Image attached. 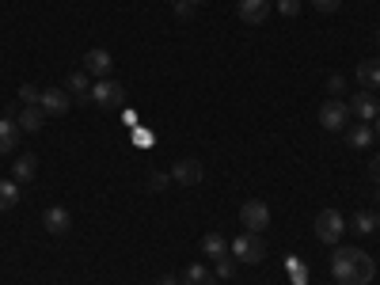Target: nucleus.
<instances>
[{
  "label": "nucleus",
  "instance_id": "obj_1",
  "mask_svg": "<svg viewBox=\"0 0 380 285\" xmlns=\"http://www.w3.org/2000/svg\"><path fill=\"white\" fill-rule=\"evenodd\" d=\"M331 274L339 285H369L376 278V262L361 247H339L331 255Z\"/></svg>",
  "mask_w": 380,
  "mask_h": 285
},
{
  "label": "nucleus",
  "instance_id": "obj_2",
  "mask_svg": "<svg viewBox=\"0 0 380 285\" xmlns=\"http://www.w3.org/2000/svg\"><path fill=\"white\" fill-rule=\"evenodd\" d=\"M232 255H236V262H243V267H259V262L266 259V244L259 232H243L232 240Z\"/></svg>",
  "mask_w": 380,
  "mask_h": 285
},
{
  "label": "nucleus",
  "instance_id": "obj_3",
  "mask_svg": "<svg viewBox=\"0 0 380 285\" xmlns=\"http://www.w3.org/2000/svg\"><path fill=\"white\" fill-rule=\"evenodd\" d=\"M312 228H316V236H320V244H339L342 232H346V217L339 210H320L316 213V221H312Z\"/></svg>",
  "mask_w": 380,
  "mask_h": 285
},
{
  "label": "nucleus",
  "instance_id": "obj_4",
  "mask_svg": "<svg viewBox=\"0 0 380 285\" xmlns=\"http://www.w3.org/2000/svg\"><path fill=\"white\" fill-rule=\"evenodd\" d=\"M92 103L107 107V111H115V107L126 103V87H122L118 80H110V76H103V80L92 84Z\"/></svg>",
  "mask_w": 380,
  "mask_h": 285
},
{
  "label": "nucleus",
  "instance_id": "obj_5",
  "mask_svg": "<svg viewBox=\"0 0 380 285\" xmlns=\"http://www.w3.org/2000/svg\"><path fill=\"white\" fill-rule=\"evenodd\" d=\"M240 221L248 232H266V228H270V210H266V202L251 198V202L240 205Z\"/></svg>",
  "mask_w": 380,
  "mask_h": 285
},
{
  "label": "nucleus",
  "instance_id": "obj_6",
  "mask_svg": "<svg viewBox=\"0 0 380 285\" xmlns=\"http://www.w3.org/2000/svg\"><path fill=\"white\" fill-rule=\"evenodd\" d=\"M346 122H350V103L346 100H327L320 107V126L323 129H342Z\"/></svg>",
  "mask_w": 380,
  "mask_h": 285
},
{
  "label": "nucleus",
  "instance_id": "obj_7",
  "mask_svg": "<svg viewBox=\"0 0 380 285\" xmlns=\"http://www.w3.org/2000/svg\"><path fill=\"white\" fill-rule=\"evenodd\" d=\"M171 179L175 183H183V186H198L206 179V168H202V160H194V156H183V160H175V168H171Z\"/></svg>",
  "mask_w": 380,
  "mask_h": 285
},
{
  "label": "nucleus",
  "instance_id": "obj_8",
  "mask_svg": "<svg viewBox=\"0 0 380 285\" xmlns=\"http://www.w3.org/2000/svg\"><path fill=\"white\" fill-rule=\"evenodd\" d=\"M350 114H354V118H361L365 126H369V122H376V118H380V100H376L373 92H357L354 100H350Z\"/></svg>",
  "mask_w": 380,
  "mask_h": 285
},
{
  "label": "nucleus",
  "instance_id": "obj_9",
  "mask_svg": "<svg viewBox=\"0 0 380 285\" xmlns=\"http://www.w3.org/2000/svg\"><path fill=\"white\" fill-rule=\"evenodd\" d=\"M42 225H46V232H50V236H69L73 213L65 210V205H50V210L42 213Z\"/></svg>",
  "mask_w": 380,
  "mask_h": 285
},
{
  "label": "nucleus",
  "instance_id": "obj_10",
  "mask_svg": "<svg viewBox=\"0 0 380 285\" xmlns=\"http://www.w3.org/2000/svg\"><path fill=\"white\" fill-rule=\"evenodd\" d=\"M270 0H240L236 4V12H240V19L243 23H251V27H259V23H266V16H270Z\"/></svg>",
  "mask_w": 380,
  "mask_h": 285
},
{
  "label": "nucleus",
  "instance_id": "obj_11",
  "mask_svg": "<svg viewBox=\"0 0 380 285\" xmlns=\"http://www.w3.org/2000/svg\"><path fill=\"white\" fill-rule=\"evenodd\" d=\"M38 107L46 114H69V92H65V87H46V92H42V100H38Z\"/></svg>",
  "mask_w": 380,
  "mask_h": 285
},
{
  "label": "nucleus",
  "instance_id": "obj_12",
  "mask_svg": "<svg viewBox=\"0 0 380 285\" xmlns=\"http://www.w3.org/2000/svg\"><path fill=\"white\" fill-rule=\"evenodd\" d=\"M110 65H115V61H110L107 50H88L84 53V72L95 76V80H103V76L110 72Z\"/></svg>",
  "mask_w": 380,
  "mask_h": 285
},
{
  "label": "nucleus",
  "instance_id": "obj_13",
  "mask_svg": "<svg viewBox=\"0 0 380 285\" xmlns=\"http://www.w3.org/2000/svg\"><path fill=\"white\" fill-rule=\"evenodd\" d=\"M16 145H19V122L16 118H0V156L16 152Z\"/></svg>",
  "mask_w": 380,
  "mask_h": 285
},
{
  "label": "nucleus",
  "instance_id": "obj_14",
  "mask_svg": "<svg viewBox=\"0 0 380 285\" xmlns=\"http://www.w3.org/2000/svg\"><path fill=\"white\" fill-rule=\"evenodd\" d=\"M183 281H186V285H217L221 278H217L209 267H202V262H190V267L183 270Z\"/></svg>",
  "mask_w": 380,
  "mask_h": 285
},
{
  "label": "nucleus",
  "instance_id": "obj_15",
  "mask_svg": "<svg viewBox=\"0 0 380 285\" xmlns=\"http://www.w3.org/2000/svg\"><path fill=\"white\" fill-rule=\"evenodd\" d=\"M35 175H38V156H31V152H27V156H19V160L12 163V179H16L19 186L31 183Z\"/></svg>",
  "mask_w": 380,
  "mask_h": 285
},
{
  "label": "nucleus",
  "instance_id": "obj_16",
  "mask_svg": "<svg viewBox=\"0 0 380 285\" xmlns=\"http://www.w3.org/2000/svg\"><path fill=\"white\" fill-rule=\"evenodd\" d=\"M16 122H19V129H27V134H38L42 122H46V111H42V107H23V111L16 114Z\"/></svg>",
  "mask_w": 380,
  "mask_h": 285
},
{
  "label": "nucleus",
  "instance_id": "obj_17",
  "mask_svg": "<svg viewBox=\"0 0 380 285\" xmlns=\"http://www.w3.org/2000/svg\"><path fill=\"white\" fill-rule=\"evenodd\" d=\"M357 84H365V92H376L380 87V61H361L357 65Z\"/></svg>",
  "mask_w": 380,
  "mask_h": 285
},
{
  "label": "nucleus",
  "instance_id": "obj_18",
  "mask_svg": "<svg viewBox=\"0 0 380 285\" xmlns=\"http://www.w3.org/2000/svg\"><path fill=\"white\" fill-rule=\"evenodd\" d=\"M69 95H76V103H92V76L73 72L69 76Z\"/></svg>",
  "mask_w": 380,
  "mask_h": 285
},
{
  "label": "nucleus",
  "instance_id": "obj_19",
  "mask_svg": "<svg viewBox=\"0 0 380 285\" xmlns=\"http://www.w3.org/2000/svg\"><path fill=\"white\" fill-rule=\"evenodd\" d=\"M19 205V183L16 179H0V213Z\"/></svg>",
  "mask_w": 380,
  "mask_h": 285
},
{
  "label": "nucleus",
  "instance_id": "obj_20",
  "mask_svg": "<svg viewBox=\"0 0 380 285\" xmlns=\"http://www.w3.org/2000/svg\"><path fill=\"white\" fill-rule=\"evenodd\" d=\"M202 251H206V255L217 262V259H225V255H228V244H225V240H221L217 232H209V236L202 240Z\"/></svg>",
  "mask_w": 380,
  "mask_h": 285
},
{
  "label": "nucleus",
  "instance_id": "obj_21",
  "mask_svg": "<svg viewBox=\"0 0 380 285\" xmlns=\"http://www.w3.org/2000/svg\"><path fill=\"white\" fill-rule=\"evenodd\" d=\"M346 141H350V149H365V145H373V126H354L350 134H346Z\"/></svg>",
  "mask_w": 380,
  "mask_h": 285
},
{
  "label": "nucleus",
  "instance_id": "obj_22",
  "mask_svg": "<svg viewBox=\"0 0 380 285\" xmlns=\"http://www.w3.org/2000/svg\"><path fill=\"white\" fill-rule=\"evenodd\" d=\"M236 267H240V262L232 259V255H225V259L213 262V274H217V278H232V274H236Z\"/></svg>",
  "mask_w": 380,
  "mask_h": 285
},
{
  "label": "nucleus",
  "instance_id": "obj_23",
  "mask_svg": "<svg viewBox=\"0 0 380 285\" xmlns=\"http://www.w3.org/2000/svg\"><path fill=\"white\" fill-rule=\"evenodd\" d=\"M354 228H357V232H365V236H369V232H373V228H376V217H373V213H365V210H361V213H354Z\"/></svg>",
  "mask_w": 380,
  "mask_h": 285
},
{
  "label": "nucleus",
  "instance_id": "obj_24",
  "mask_svg": "<svg viewBox=\"0 0 380 285\" xmlns=\"http://www.w3.org/2000/svg\"><path fill=\"white\" fill-rule=\"evenodd\" d=\"M19 100H23L27 107H38V100H42V92H38V87H35V84H23V87H19Z\"/></svg>",
  "mask_w": 380,
  "mask_h": 285
},
{
  "label": "nucleus",
  "instance_id": "obj_25",
  "mask_svg": "<svg viewBox=\"0 0 380 285\" xmlns=\"http://www.w3.org/2000/svg\"><path fill=\"white\" fill-rule=\"evenodd\" d=\"M327 92H331V100H342V92H346V80H342L339 72H334V76H327Z\"/></svg>",
  "mask_w": 380,
  "mask_h": 285
},
{
  "label": "nucleus",
  "instance_id": "obj_26",
  "mask_svg": "<svg viewBox=\"0 0 380 285\" xmlns=\"http://www.w3.org/2000/svg\"><path fill=\"white\" fill-rule=\"evenodd\" d=\"M278 12H282V16H289V19H293V16H300V0H278Z\"/></svg>",
  "mask_w": 380,
  "mask_h": 285
},
{
  "label": "nucleus",
  "instance_id": "obj_27",
  "mask_svg": "<svg viewBox=\"0 0 380 285\" xmlns=\"http://www.w3.org/2000/svg\"><path fill=\"white\" fill-rule=\"evenodd\" d=\"M167 183H171V171H152V179H149L152 190H164Z\"/></svg>",
  "mask_w": 380,
  "mask_h": 285
},
{
  "label": "nucleus",
  "instance_id": "obj_28",
  "mask_svg": "<svg viewBox=\"0 0 380 285\" xmlns=\"http://www.w3.org/2000/svg\"><path fill=\"white\" fill-rule=\"evenodd\" d=\"M175 16H179V19H190V16H194V4H190V0H179V4H175Z\"/></svg>",
  "mask_w": 380,
  "mask_h": 285
},
{
  "label": "nucleus",
  "instance_id": "obj_29",
  "mask_svg": "<svg viewBox=\"0 0 380 285\" xmlns=\"http://www.w3.org/2000/svg\"><path fill=\"white\" fill-rule=\"evenodd\" d=\"M339 4H342V0H312V8H316V12H334Z\"/></svg>",
  "mask_w": 380,
  "mask_h": 285
},
{
  "label": "nucleus",
  "instance_id": "obj_30",
  "mask_svg": "<svg viewBox=\"0 0 380 285\" xmlns=\"http://www.w3.org/2000/svg\"><path fill=\"white\" fill-rule=\"evenodd\" d=\"M369 175H373V179L380 183V152H376V156H373V160H369Z\"/></svg>",
  "mask_w": 380,
  "mask_h": 285
},
{
  "label": "nucleus",
  "instance_id": "obj_31",
  "mask_svg": "<svg viewBox=\"0 0 380 285\" xmlns=\"http://www.w3.org/2000/svg\"><path fill=\"white\" fill-rule=\"evenodd\" d=\"M160 285H175V278H171V274H164V278H160Z\"/></svg>",
  "mask_w": 380,
  "mask_h": 285
},
{
  "label": "nucleus",
  "instance_id": "obj_32",
  "mask_svg": "<svg viewBox=\"0 0 380 285\" xmlns=\"http://www.w3.org/2000/svg\"><path fill=\"white\" fill-rule=\"evenodd\" d=\"M373 134H380V118H376V122H373Z\"/></svg>",
  "mask_w": 380,
  "mask_h": 285
},
{
  "label": "nucleus",
  "instance_id": "obj_33",
  "mask_svg": "<svg viewBox=\"0 0 380 285\" xmlns=\"http://www.w3.org/2000/svg\"><path fill=\"white\" fill-rule=\"evenodd\" d=\"M190 4H194V8H198V4H206V0H190Z\"/></svg>",
  "mask_w": 380,
  "mask_h": 285
},
{
  "label": "nucleus",
  "instance_id": "obj_34",
  "mask_svg": "<svg viewBox=\"0 0 380 285\" xmlns=\"http://www.w3.org/2000/svg\"><path fill=\"white\" fill-rule=\"evenodd\" d=\"M376 46H380V31H376Z\"/></svg>",
  "mask_w": 380,
  "mask_h": 285
},
{
  "label": "nucleus",
  "instance_id": "obj_35",
  "mask_svg": "<svg viewBox=\"0 0 380 285\" xmlns=\"http://www.w3.org/2000/svg\"><path fill=\"white\" fill-rule=\"evenodd\" d=\"M376 205H380V190H376Z\"/></svg>",
  "mask_w": 380,
  "mask_h": 285
},
{
  "label": "nucleus",
  "instance_id": "obj_36",
  "mask_svg": "<svg viewBox=\"0 0 380 285\" xmlns=\"http://www.w3.org/2000/svg\"><path fill=\"white\" fill-rule=\"evenodd\" d=\"M376 228H380V213H376Z\"/></svg>",
  "mask_w": 380,
  "mask_h": 285
},
{
  "label": "nucleus",
  "instance_id": "obj_37",
  "mask_svg": "<svg viewBox=\"0 0 380 285\" xmlns=\"http://www.w3.org/2000/svg\"><path fill=\"white\" fill-rule=\"evenodd\" d=\"M171 4H179V0H171Z\"/></svg>",
  "mask_w": 380,
  "mask_h": 285
}]
</instances>
